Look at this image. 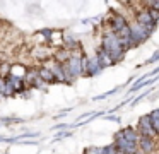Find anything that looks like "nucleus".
<instances>
[{
    "label": "nucleus",
    "mask_w": 159,
    "mask_h": 154,
    "mask_svg": "<svg viewBox=\"0 0 159 154\" xmlns=\"http://www.w3.org/2000/svg\"><path fill=\"white\" fill-rule=\"evenodd\" d=\"M151 9H156V10H159V0H154V3H152V7Z\"/></svg>",
    "instance_id": "393cba45"
},
{
    "label": "nucleus",
    "mask_w": 159,
    "mask_h": 154,
    "mask_svg": "<svg viewBox=\"0 0 159 154\" xmlns=\"http://www.w3.org/2000/svg\"><path fill=\"white\" fill-rule=\"evenodd\" d=\"M4 82H5V77L0 75V92H2V87H4Z\"/></svg>",
    "instance_id": "a878e982"
},
{
    "label": "nucleus",
    "mask_w": 159,
    "mask_h": 154,
    "mask_svg": "<svg viewBox=\"0 0 159 154\" xmlns=\"http://www.w3.org/2000/svg\"><path fill=\"white\" fill-rule=\"evenodd\" d=\"M26 72H28V67L22 63H12L9 67V77H16V79H24Z\"/></svg>",
    "instance_id": "9b49d317"
},
{
    "label": "nucleus",
    "mask_w": 159,
    "mask_h": 154,
    "mask_svg": "<svg viewBox=\"0 0 159 154\" xmlns=\"http://www.w3.org/2000/svg\"><path fill=\"white\" fill-rule=\"evenodd\" d=\"M38 77L41 79L45 84H53V82H55V77H53L52 70H50L48 67H45V65H39L38 67Z\"/></svg>",
    "instance_id": "ddd939ff"
},
{
    "label": "nucleus",
    "mask_w": 159,
    "mask_h": 154,
    "mask_svg": "<svg viewBox=\"0 0 159 154\" xmlns=\"http://www.w3.org/2000/svg\"><path fill=\"white\" fill-rule=\"evenodd\" d=\"M0 140H5V137H2V135H0Z\"/></svg>",
    "instance_id": "cd10ccee"
},
{
    "label": "nucleus",
    "mask_w": 159,
    "mask_h": 154,
    "mask_svg": "<svg viewBox=\"0 0 159 154\" xmlns=\"http://www.w3.org/2000/svg\"><path fill=\"white\" fill-rule=\"evenodd\" d=\"M113 146H115V149H116V152H120V154H135L139 151L137 144L127 140L123 135H121L120 130H118V132L115 133V137H113Z\"/></svg>",
    "instance_id": "7ed1b4c3"
},
{
    "label": "nucleus",
    "mask_w": 159,
    "mask_h": 154,
    "mask_svg": "<svg viewBox=\"0 0 159 154\" xmlns=\"http://www.w3.org/2000/svg\"><path fill=\"white\" fill-rule=\"evenodd\" d=\"M16 96V91L12 87L9 77H5V82H4V87H2V92H0V98H14Z\"/></svg>",
    "instance_id": "dca6fc26"
},
{
    "label": "nucleus",
    "mask_w": 159,
    "mask_h": 154,
    "mask_svg": "<svg viewBox=\"0 0 159 154\" xmlns=\"http://www.w3.org/2000/svg\"><path fill=\"white\" fill-rule=\"evenodd\" d=\"M116 154H120V152H116Z\"/></svg>",
    "instance_id": "c85d7f7f"
},
{
    "label": "nucleus",
    "mask_w": 159,
    "mask_h": 154,
    "mask_svg": "<svg viewBox=\"0 0 159 154\" xmlns=\"http://www.w3.org/2000/svg\"><path fill=\"white\" fill-rule=\"evenodd\" d=\"M101 70H103V67L99 65L96 55H91V57H87L86 67L82 68V75H98V74H101Z\"/></svg>",
    "instance_id": "6e6552de"
},
{
    "label": "nucleus",
    "mask_w": 159,
    "mask_h": 154,
    "mask_svg": "<svg viewBox=\"0 0 159 154\" xmlns=\"http://www.w3.org/2000/svg\"><path fill=\"white\" fill-rule=\"evenodd\" d=\"M101 154H116V149H115L113 142L104 146V147H101Z\"/></svg>",
    "instance_id": "f3484780"
},
{
    "label": "nucleus",
    "mask_w": 159,
    "mask_h": 154,
    "mask_svg": "<svg viewBox=\"0 0 159 154\" xmlns=\"http://www.w3.org/2000/svg\"><path fill=\"white\" fill-rule=\"evenodd\" d=\"M135 154H144V152H142V151H137V152H135Z\"/></svg>",
    "instance_id": "bb28decb"
},
{
    "label": "nucleus",
    "mask_w": 159,
    "mask_h": 154,
    "mask_svg": "<svg viewBox=\"0 0 159 154\" xmlns=\"http://www.w3.org/2000/svg\"><path fill=\"white\" fill-rule=\"evenodd\" d=\"M120 132H121V135H123L127 140H130V142H135V144H137L139 137H140L135 127H125V128L120 130Z\"/></svg>",
    "instance_id": "2eb2a0df"
},
{
    "label": "nucleus",
    "mask_w": 159,
    "mask_h": 154,
    "mask_svg": "<svg viewBox=\"0 0 159 154\" xmlns=\"http://www.w3.org/2000/svg\"><path fill=\"white\" fill-rule=\"evenodd\" d=\"M65 67L74 79L80 77V75H82V51L80 50L72 51V55H70V58L67 60Z\"/></svg>",
    "instance_id": "20e7f679"
},
{
    "label": "nucleus",
    "mask_w": 159,
    "mask_h": 154,
    "mask_svg": "<svg viewBox=\"0 0 159 154\" xmlns=\"http://www.w3.org/2000/svg\"><path fill=\"white\" fill-rule=\"evenodd\" d=\"M108 120H113V122H120V118L118 116H115V115H110V116H106Z\"/></svg>",
    "instance_id": "b1692460"
},
{
    "label": "nucleus",
    "mask_w": 159,
    "mask_h": 154,
    "mask_svg": "<svg viewBox=\"0 0 159 154\" xmlns=\"http://www.w3.org/2000/svg\"><path fill=\"white\" fill-rule=\"evenodd\" d=\"M84 154H101V147L98 146H89L84 149Z\"/></svg>",
    "instance_id": "a211bd4d"
},
{
    "label": "nucleus",
    "mask_w": 159,
    "mask_h": 154,
    "mask_svg": "<svg viewBox=\"0 0 159 154\" xmlns=\"http://www.w3.org/2000/svg\"><path fill=\"white\" fill-rule=\"evenodd\" d=\"M149 14H151V19L154 21L156 24L159 22V10H156V9H149Z\"/></svg>",
    "instance_id": "6ab92c4d"
},
{
    "label": "nucleus",
    "mask_w": 159,
    "mask_h": 154,
    "mask_svg": "<svg viewBox=\"0 0 159 154\" xmlns=\"http://www.w3.org/2000/svg\"><path fill=\"white\" fill-rule=\"evenodd\" d=\"M33 57H34L36 60L46 62L48 58L53 57V50L48 46V44H36V48L33 50Z\"/></svg>",
    "instance_id": "1a4fd4ad"
},
{
    "label": "nucleus",
    "mask_w": 159,
    "mask_h": 154,
    "mask_svg": "<svg viewBox=\"0 0 159 154\" xmlns=\"http://www.w3.org/2000/svg\"><path fill=\"white\" fill-rule=\"evenodd\" d=\"M62 46L67 48L69 51L80 50V43H79V41H77L74 36H69V34H65V38H63V41H62Z\"/></svg>",
    "instance_id": "4468645a"
},
{
    "label": "nucleus",
    "mask_w": 159,
    "mask_h": 154,
    "mask_svg": "<svg viewBox=\"0 0 159 154\" xmlns=\"http://www.w3.org/2000/svg\"><path fill=\"white\" fill-rule=\"evenodd\" d=\"M135 22H139L140 26H145L149 31H152V33H154L156 26H157V24H156L154 21L151 19L149 9H142V10H139V12L135 14Z\"/></svg>",
    "instance_id": "0eeeda50"
},
{
    "label": "nucleus",
    "mask_w": 159,
    "mask_h": 154,
    "mask_svg": "<svg viewBox=\"0 0 159 154\" xmlns=\"http://www.w3.org/2000/svg\"><path fill=\"white\" fill-rule=\"evenodd\" d=\"M128 27H130V40L134 43V46H139V44L145 43L152 34V31H149L145 26H140L139 22L128 24Z\"/></svg>",
    "instance_id": "f03ea898"
},
{
    "label": "nucleus",
    "mask_w": 159,
    "mask_h": 154,
    "mask_svg": "<svg viewBox=\"0 0 159 154\" xmlns=\"http://www.w3.org/2000/svg\"><path fill=\"white\" fill-rule=\"evenodd\" d=\"M94 55H96L98 62H99V65H101L103 68L115 65V63H113V60H111V57H110V53H108V51H104L101 46H98V48H96V53H94Z\"/></svg>",
    "instance_id": "9d476101"
},
{
    "label": "nucleus",
    "mask_w": 159,
    "mask_h": 154,
    "mask_svg": "<svg viewBox=\"0 0 159 154\" xmlns=\"http://www.w3.org/2000/svg\"><path fill=\"white\" fill-rule=\"evenodd\" d=\"M142 2H144L145 5H147V9H151V7H152V3H154V0H142Z\"/></svg>",
    "instance_id": "5701e85b"
},
{
    "label": "nucleus",
    "mask_w": 159,
    "mask_h": 154,
    "mask_svg": "<svg viewBox=\"0 0 159 154\" xmlns=\"http://www.w3.org/2000/svg\"><path fill=\"white\" fill-rule=\"evenodd\" d=\"M9 67H11L9 63H2V67H0V75H2V77H7V74H9Z\"/></svg>",
    "instance_id": "412c9836"
},
{
    "label": "nucleus",
    "mask_w": 159,
    "mask_h": 154,
    "mask_svg": "<svg viewBox=\"0 0 159 154\" xmlns=\"http://www.w3.org/2000/svg\"><path fill=\"white\" fill-rule=\"evenodd\" d=\"M99 46L103 48L104 51L110 53L113 63L121 62L125 58V55H127V51L121 48L120 41H118V36L110 29V27H106V31H103V38H101V44H99Z\"/></svg>",
    "instance_id": "f257e3e1"
},
{
    "label": "nucleus",
    "mask_w": 159,
    "mask_h": 154,
    "mask_svg": "<svg viewBox=\"0 0 159 154\" xmlns=\"http://www.w3.org/2000/svg\"><path fill=\"white\" fill-rule=\"evenodd\" d=\"M137 132H139V135H142V137H151V139H159L157 137V133H156V130L152 128V123H151V116H149V113L147 115H142L140 118H139V123H137Z\"/></svg>",
    "instance_id": "39448f33"
},
{
    "label": "nucleus",
    "mask_w": 159,
    "mask_h": 154,
    "mask_svg": "<svg viewBox=\"0 0 159 154\" xmlns=\"http://www.w3.org/2000/svg\"><path fill=\"white\" fill-rule=\"evenodd\" d=\"M70 55H72V51H69L67 48L60 46L57 51H53V60L57 62V63H67V60L70 58Z\"/></svg>",
    "instance_id": "f8f14e48"
},
{
    "label": "nucleus",
    "mask_w": 159,
    "mask_h": 154,
    "mask_svg": "<svg viewBox=\"0 0 159 154\" xmlns=\"http://www.w3.org/2000/svg\"><path fill=\"white\" fill-rule=\"evenodd\" d=\"M157 140L159 139H151V137H139L137 140V147L139 151H142L144 154H156L157 152Z\"/></svg>",
    "instance_id": "423d86ee"
},
{
    "label": "nucleus",
    "mask_w": 159,
    "mask_h": 154,
    "mask_svg": "<svg viewBox=\"0 0 159 154\" xmlns=\"http://www.w3.org/2000/svg\"><path fill=\"white\" fill-rule=\"evenodd\" d=\"M70 135H72L70 132H62V133H58V135H57L55 140H62V139H65V137H70Z\"/></svg>",
    "instance_id": "4be33fe9"
},
{
    "label": "nucleus",
    "mask_w": 159,
    "mask_h": 154,
    "mask_svg": "<svg viewBox=\"0 0 159 154\" xmlns=\"http://www.w3.org/2000/svg\"><path fill=\"white\" fill-rule=\"evenodd\" d=\"M156 62H159V50L154 51V55H152L151 58H149L147 62H145V65H151V63H156Z\"/></svg>",
    "instance_id": "aec40b11"
}]
</instances>
